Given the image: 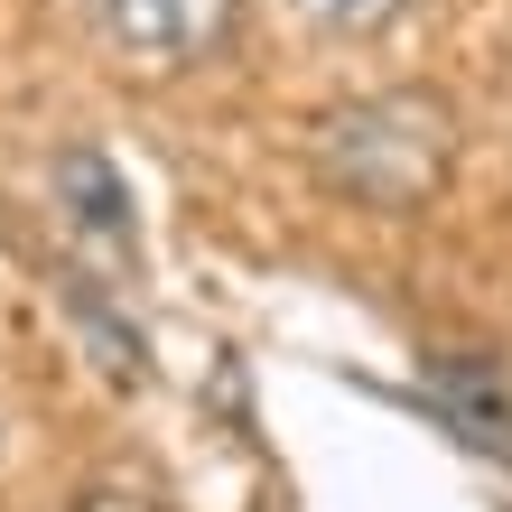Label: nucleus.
Returning a JSON list of instances; mask_svg holds the SVG:
<instances>
[{
  "label": "nucleus",
  "mask_w": 512,
  "mask_h": 512,
  "mask_svg": "<svg viewBox=\"0 0 512 512\" xmlns=\"http://www.w3.org/2000/svg\"><path fill=\"white\" fill-rule=\"evenodd\" d=\"M308 168L317 187L354 205V215H429L457 177V112L429 84H382V94H345L308 122Z\"/></svg>",
  "instance_id": "f257e3e1"
},
{
  "label": "nucleus",
  "mask_w": 512,
  "mask_h": 512,
  "mask_svg": "<svg viewBox=\"0 0 512 512\" xmlns=\"http://www.w3.org/2000/svg\"><path fill=\"white\" fill-rule=\"evenodd\" d=\"M317 28H336V38H373V28H391L401 10H419V0H298Z\"/></svg>",
  "instance_id": "39448f33"
},
{
  "label": "nucleus",
  "mask_w": 512,
  "mask_h": 512,
  "mask_svg": "<svg viewBox=\"0 0 512 512\" xmlns=\"http://www.w3.org/2000/svg\"><path fill=\"white\" fill-rule=\"evenodd\" d=\"M429 391L457 429L485 447V457H512V382L485 364V354H438L429 364Z\"/></svg>",
  "instance_id": "20e7f679"
},
{
  "label": "nucleus",
  "mask_w": 512,
  "mask_h": 512,
  "mask_svg": "<svg viewBox=\"0 0 512 512\" xmlns=\"http://www.w3.org/2000/svg\"><path fill=\"white\" fill-rule=\"evenodd\" d=\"M75 512H168L149 485H131V475H103V485H84V503Z\"/></svg>",
  "instance_id": "423d86ee"
},
{
  "label": "nucleus",
  "mask_w": 512,
  "mask_h": 512,
  "mask_svg": "<svg viewBox=\"0 0 512 512\" xmlns=\"http://www.w3.org/2000/svg\"><path fill=\"white\" fill-rule=\"evenodd\" d=\"M56 215H66V243L94 261V270H112V280H131V270H140L131 187H122V168H112L94 140L56 149Z\"/></svg>",
  "instance_id": "7ed1b4c3"
},
{
  "label": "nucleus",
  "mask_w": 512,
  "mask_h": 512,
  "mask_svg": "<svg viewBox=\"0 0 512 512\" xmlns=\"http://www.w3.org/2000/svg\"><path fill=\"white\" fill-rule=\"evenodd\" d=\"M75 10L131 66H196V56H215L233 38L243 0H75Z\"/></svg>",
  "instance_id": "f03ea898"
}]
</instances>
